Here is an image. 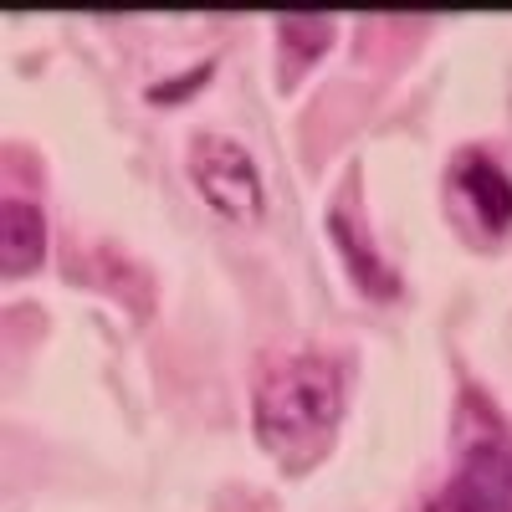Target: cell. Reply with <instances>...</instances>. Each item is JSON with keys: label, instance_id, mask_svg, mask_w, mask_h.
Masks as SVG:
<instances>
[{"label": "cell", "instance_id": "6da1fadb", "mask_svg": "<svg viewBox=\"0 0 512 512\" xmlns=\"http://www.w3.org/2000/svg\"><path fill=\"white\" fill-rule=\"evenodd\" d=\"M344 410V374L323 354H282L256 374L251 425L272 456H313Z\"/></svg>", "mask_w": 512, "mask_h": 512}, {"label": "cell", "instance_id": "5b68a950", "mask_svg": "<svg viewBox=\"0 0 512 512\" xmlns=\"http://www.w3.org/2000/svg\"><path fill=\"white\" fill-rule=\"evenodd\" d=\"M41 256H47V221H41V210L31 200L11 195L0 205V272L26 277L41 267Z\"/></svg>", "mask_w": 512, "mask_h": 512}, {"label": "cell", "instance_id": "8992f818", "mask_svg": "<svg viewBox=\"0 0 512 512\" xmlns=\"http://www.w3.org/2000/svg\"><path fill=\"white\" fill-rule=\"evenodd\" d=\"M328 231H333V241H338V256H344V267L354 272V282H359L364 292L390 297V292L400 287V277H395L390 262H384V256L374 251V241L359 236V226L349 221V210H333V216H328Z\"/></svg>", "mask_w": 512, "mask_h": 512}, {"label": "cell", "instance_id": "3957f363", "mask_svg": "<svg viewBox=\"0 0 512 512\" xmlns=\"http://www.w3.org/2000/svg\"><path fill=\"white\" fill-rule=\"evenodd\" d=\"M190 180L200 195L221 210L226 221H256L262 216V175H256L251 154L236 139L200 134L190 144Z\"/></svg>", "mask_w": 512, "mask_h": 512}, {"label": "cell", "instance_id": "52a82bcc", "mask_svg": "<svg viewBox=\"0 0 512 512\" xmlns=\"http://www.w3.org/2000/svg\"><path fill=\"white\" fill-rule=\"evenodd\" d=\"M277 36H282V77H297L308 62H318L328 52L333 21H323V16H282Z\"/></svg>", "mask_w": 512, "mask_h": 512}, {"label": "cell", "instance_id": "277c9868", "mask_svg": "<svg viewBox=\"0 0 512 512\" xmlns=\"http://www.w3.org/2000/svg\"><path fill=\"white\" fill-rule=\"evenodd\" d=\"M451 190L456 200L482 221V231L507 236L512 231V175L487 149H461L451 164Z\"/></svg>", "mask_w": 512, "mask_h": 512}, {"label": "cell", "instance_id": "7a4b0ae2", "mask_svg": "<svg viewBox=\"0 0 512 512\" xmlns=\"http://www.w3.org/2000/svg\"><path fill=\"white\" fill-rule=\"evenodd\" d=\"M425 512H512V441L497 431L472 436Z\"/></svg>", "mask_w": 512, "mask_h": 512}]
</instances>
